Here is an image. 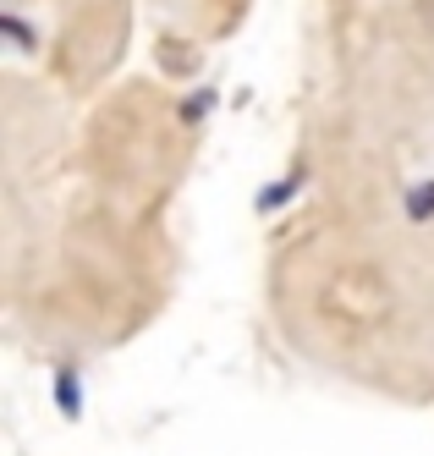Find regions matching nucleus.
<instances>
[{"mask_svg": "<svg viewBox=\"0 0 434 456\" xmlns=\"http://www.w3.org/2000/svg\"><path fill=\"white\" fill-rule=\"evenodd\" d=\"M187 88L121 72L94 100L0 72V319L39 363H94L176 303V209L204 149Z\"/></svg>", "mask_w": 434, "mask_h": 456, "instance_id": "1", "label": "nucleus"}, {"mask_svg": "<svg viewBox=\"0 0 434 456\" xmlns=\"http://www.w3.org/2000/svg\"><path fill=\"white\" fill-rule=\"evenodd\" d=\"M264 248V319L291 363L434 407V171H297Z\"/></svg>", "mask_w": 434, "mask_h": 456, "instance_id": "2", "label": "nucleus"}, {"mask_svg": "<svg viewBox=\"0 0 434 456\" xmlns=\"http://www.w3.org/2000/svg\"><path fill=\"white\" fill-rule=\"evenodd\" d=\"M297 171H434V0H314Z\"/></svg>", "mask_w": 434, "mask_h": 456, "instance_id": "3", "label": "nucleus"}, {"mask_svg": "<svg viewBox=\"0 0 434 456\" xmlns=\"http://www.w3.org/2000/svg\"><path fill=\"white\" fill-rule=\"evenodd\" d=\"M138 12L143 0H0L6 67L45 77L83 105L127 72Z\"/></svg>", "mask_w": 434, "mask_h": 456, "instance_id": "4", "label": "nucleus"}, {"mask_svg": "<svg viewBox=\"0 0 434 456\" xmlns=\"http://www.w3.org/2000/svg\"><path fill=\"white\" fill-rule=\"evenodd\" d=\"M258 0H143V12L160 22V28H171L176 39L187 45H225V39H237L248 17H253Z\"/></svg>", "mask_w": 434, "mask_h": 456, "instance_id": "5", "label": "nucleus"}]
</instances>
